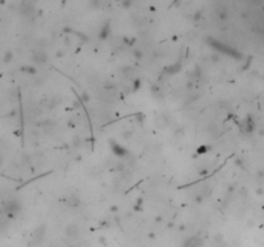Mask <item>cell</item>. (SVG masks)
Instances as JSON below:
<instances>
[{
	"label": "cell",
	"mask_w": 264,
	"mask_h": 247,
	"mask_svg": "<svg viewBox=\"0 0 264 247\" xmlns=\"http://www.w3.org/2000/svg\"><path fill=\"white\" fill-rule=\"evenodd\" d=\"M4 210L8 212V215H13L16 211L19 210V206H18V203L16 201H9L7 205L4 206Z\"/></svg>",
	"instance_id": "6da1fadb"
},
{
	"label": "cell",
	"mask_w": 264,
	"mask_h": 247,
	"mask_svg": "<svg viewBox=\"0 0 264 247\" xmlns=\"http://www.w3.org/2000/svg\"><path fill=\"white\" fill-rule=\"evenodd\" d=\"M201 246V240L198 237H192L187 241V243L184 245V247H200Z\"/></svg>",
	"instance_id": "7a4b0ae2"
},
{
	"label": "cell",
	"mask_w": 264,
	"mask_h": 247,
	"mask_svg": "<svg viewBox=\"0 0 264 247\" xmlns=\"http://www.w3.org/2000/svg\"><path fill=\"white\" fill-rule=\"evenodd\" d=\"M67 206H72V207H76V206H79V198L75 196V195H71L68 198H67Z\"/></svg>",
	"instance_id": "3957f363"
},
{
	"label": "cell",
	"mask_w": 264,
	"mask_h": 247,
	"mask_svg": "<svg viewBox=\"0 0 264 247\" xmlns=\"http://www.w3.org/2000/svg\"><path fill=\"white\" fill-rule=\"evenodd\" d=\"M32 12H34V8L31 7L30 4H27V5L25 4V5L22 7V13H23L25 16H30V14L32 13Z\"/></svg>",
	"instance_id": "277c9868"
},
{
	"label": "cell",
	"mask_w": 264,
	"mask_h": 247,
	"mask_svg": "<svg viewBox=\"0 0 264 247\" xmlns=\"http://www.w3.org/2000/svg\"><path fill=\"white\" fill-rule=\"evenodd\" d=\"M67 233H68V234H73V235H75V234H76V227H75V225H68Z\"/></svg>",
	"instance_id": "5b68a950"
}]
</instances>
